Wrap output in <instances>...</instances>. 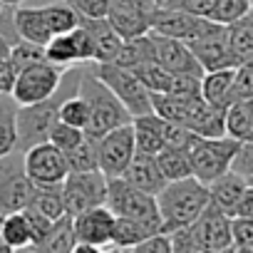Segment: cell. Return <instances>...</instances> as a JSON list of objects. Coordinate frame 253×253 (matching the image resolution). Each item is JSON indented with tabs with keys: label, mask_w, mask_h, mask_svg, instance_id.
Returning <instances> with one entry per match:
<instances>
[{
	"label": "cell",
	"mask_w": 253,
	"mask_h": 253,
	"mask_svg": "<svg viewBox=\"0 0 253 253\" xmlns=\"http://www.w3.org/2000/svg\"><path fill=\"white\" fill-rule=\"evenodd\" d=\"M209 204H211L209 184L199 181L196 176L169 181L157 194V206H159V216L164 223V233H174L179 228L196 223Z\"/></svg>",
	"instance_id": "cell-2"
},
{
	"label": "cell",
	"mask_w": 253,
	"mask_h": 253,
	"mask_svg": "<svg viewBox=\"0 0 253 253\" xmlns=\"http://www.w3.org/2000/svg\"><path fill=\"white\" fill-rule=\"evenodd\" d=\"M152 13L154 10H144L129 3H122V0H112L107 10V20L119 33L122 40H132V38H142L152 33Z\"/></svg>",
	"instance_id": "cell-17"
},
{
	"label": "cell",
	"mask_w": 253,
	"mask_h": 253,
	"mask_svg": "<svg viewBox=\"0 0 253 253\" xmlns=\"http://www.w3.org/2000/svg\"><path fill=\"white\" fill-rule=\"evenodd\" d=\"M80 94L87 99L89 109H92V122L89 129L84 132L92 139H102L104 134H109L117 126L132 124V114L122 104V99L92 72V70H82V80H80Z\"/></svg>",
	"instance_id": "cell-3"
},
{
	"label": "cell",
	"mask_w": 253,
	"mask_h": 253,
	"mask_svg": "<svg viewBox=\"0 0 253 253\" xmlns=\"http://www.w3.org/2000/svg\"><path fill=\"white\" fill-rule=\"evenodd\" d=\"M231 236H233V246L253 251V218L233 216L231 218Z\"/></svg>",
	"instance_id": "cell-47"
},
{
	"label": "cell",
	"mask_w": 253,
	"mask_h": 253,
	"mask_svg": "<svg viewBox=\"0 0 253 253\" xmlns=\"http://www.w3.org/2000/svg\"><path fill=\"white\" fill-rule=\"evenodd\" d=\"M92 72L122 99V104L129 109L132 117H142L154 112L152 107V92L137 80V75L126 67H119L114 62H94Z\"/></svg>",
	"instance_id": "cell-4"
},
{
	"label": "cell",
	"mask_w": 253,
	"mask_h": 253,
	"mask_svg": "<svg viewBox=\"0 0 253 253\" xmlns=\"http://www.w3.org/2000/svg\"><path fill=\"white\" fill-rule=\"evenodd\" d=\"M129 253H174V251H171V238H169V233H157V236H152V238L137 243Z\"/></svg>",
	"instance_id": "cell-49"
},
{
	"label": "cell",
	"mask_w": 253,
	"mask_h": 253,
	"mask_svg": "<svg viewBox=\"0 0 253 253\" xmlns=\"http://www.w3.org/2000/svg\"><path fill=\"white\" fill-rule=\"evenodd\" d=\"M248 104H251V114H253V99H248Z\"/></svg>",
	"instance_id": "cell-59"
},
{
	"label": "cell",
	"mask_w": 253,
	"mask_h": 253,
	"mask_svg": "<svg viewBox=\"0 0 253 253\" xmlns=\"http://www.w3.org/2000/svg\"><path fill=\"white\" fill-rule=\"evenodd\" d=\"M77 238H75V223L72 216H62L60 221L52 223V228L47 231L45 238H40L38 243H33L28 251L30 253H72Z\"/></svg>",
	"instance_id": "cell-27"
},
{
	"label": "cell",
	"mask_w": 253,
	"mask_h": 253,
	"mask_svg": "<svg viewBox=\"0 0 253 253\" xmlns=\"http://www.w3.org/2000/svg\"><path fill=\"white\" fill-rule=\"evenodd\" d=\"M102 253H126V251H124V248H119V246H112V243H109V246H104V248H102Z\"/></svg>",
	"instance_id": "cell-55"
},
{
	"label": "cell",
	"mask_w": 253,
	"mask_h": 253,
	"mask_svg": "<svg viewBox=\"0 0 253 253\" xmlns=\"http://www.w3.org/2000/svg\"><path fill=\"white\" fill-rule=\"evenodd\" d=\"M157 164L164 174L167 181H181L194 176V164H191V154L186 149H169L164 147L157 154Z\"/></svg>",
	"instance_id": "cell-30"
},
{
	"label": "cell",
	"mask_w": 253,
	"mask_h": 253,
	"mask_svg": "<svg viewBox=\"0 0 253 253\" xmlns=\"http://www.w3.org/2000/svg\"><path fill=\"white\" fill-rule=\"evenodd\" d=\"M236 216L253 218V184H248V189L243 191V196L238 201V209H236Z\"/></svg>",
	"instance_id": "cell-52"
},
{
	"label": "cell",
	"mask_w": 253,
	"mask_h": 253,
	"mask_svg": "<svg viewBox=\"0 0 253 253\" xmlns=\"http://www.w3.org/2000/svg\"><path fill=\"white\" fill-rule=\"evenodd\" d=\"M97 152H99V171L107 179H119L124 176L126 167L132 164L137 147H134V126L124 124L117 126L102 139H97Z\"/></svg>",
	"instance_id": "cell-12"
},
{
	"label": "cell",
	"mask_w": 253,
	"mask_h": 253,
	"mask_svg": "<svg viewBox=\"0 0 253 253\" xmlns=\"http://www.w3.org/2000/svg\"><path fill=\"white\" fill-rule=\"evenodd\" d=\"M45 57L47 62L62 67L65 72L80 65H89L97 62V52H94V42L89 38V33L77 25L72 33L65 35H55L47 45H45Z\"/></svg>",
	"instance_id": "cell-13"
},
{
	"label": "cell",
	"mask_w": 253,
	"mask_h": 253,
	"mask_svg": "<svg viewBox=\"0 0 253 253\" xmlns=\"http://www.w3.org/2000/svg\"><path fill=\"white\" fill-rule=\"evenodd\" d=\"M25 171L35 186H60L70 174V164L65 152H60L52 142H42L23 152Z\"/></svg>",
	"instance_id": "cell-11"
},
{
	"label": "cell",
	"mask_w": 253,
	"mask_h": 253,
	"mask_svg": "<svg viewBox=\"0 0 253 253\" xmlns=\"http://www.w3.org/2000/svg\"><path fill=\"white\" fill-rule=\"evenodd\" d=\"M87 134L82 132V129H77V126H70V124H65V122H55L52 124V129H50V137H47V142H52L60 152H72L82 139H84Z\"/></svg>",
	"instance_id": "cell-42"
},
{
	"label": "cell",
	"mask_w": 253,
	"mask_h": 253,
	"mask_svg": "<svg viewBox=\"0 0 253 253\" xmlns=\"http://www.w3.org/2000/svg\"><path fill=\"white\" fill-rule=\"evenodd\" d=\"M0 13H3V3H0Z\"/></svg>",
	"instance_id": "cell-61"
},
{
	"label": "cell",
	"mask_w": 253,
	"mask_h": 253,
	"mask_svg": "<svg viewBox=\"0 0 253 253\" xmlns=\"http://www.w3.org/2000/svg\"><path fill=\"white\" fill-rule=\"evenodd\" d=\"M80 25L89 33L92 42H94V52H97V62H114L119 47H122V38L119 33L109 25L107 18H97V20H82L80 18Z\"/></svg>",
	"instance_id": "cell-23"
},
{
	"label": "cell",
	"mask_w": 253,
	"mask_h": 253,
	"mask_svg": "<svg viewBox=\"0 0 253 253\" xmlns=\"http://www.w3.org/2000/svg\"><path fill=\"white\" fill-rule=\"evenodd\" d=\"M248 189V179L238 171H226L223 176H218L216 181L209 184V191H211V204H216L223 213H228L231 218L236 216V209H238V201L243 196V191Z\"/></svg>",
	"instance_id": "cell-21"
},
{
	"label": "cell",
	"mask_w": 253,
	"mask_h": 253,
	"mask_svg": "<svg viewBox=\"0 0 253 253\" xmlns=\"http://www.w3.org/2000/svg\"><path fill=\"white\" fill-rule=\"evenodd\" d=\"M65 80V70L42 60V62H35L25 70L18 72V80H15V87H13V99L25 107V104H38V102H45L50 99L60 84Z\"/></svg>",
	"instance_id": "cell-8"
},
{
	"label": "cell",
	"mask_w": 253,
	"mask_h": 253,
	"mask_svg": "<svg viewBox=\"0 0 253 253\" xmlns=\"http://www.w3.org/2000/svg\"><path fill=\"white\" fill-rule=\"evenodd\" d=\"M60 122L70 124V126H77V129L87 132L89 129V122H92V109L87 104V99L77 92L72 97H67L62 104H60Z\"/></svg>",
	"instance_id": "cell-37"
},
{
	"label": "cell",
	"mask_w": 253,
	"mask_h": 253,
	"mask_svg": "<svg viewBox=\"0 0 253 253\" xmlns=\"http://www.w3.org/2000/svg\"><path fill=\"white\" fill-rule=\"evenodd\" d=\"M216 3L218 0H169V3H164V5L176 8V10H186V13L199 15V18H211Z\"/></svg>",
	"instance_id": "cell-48"
},
{
	"label": "cell",
	"mask_w": 253,
	"mask_h": 253,
	"mask_svg": "<svg viewBox=\"0 0 253 253\" xmlns=\"http://www.w3.org/2000/svg\"><path fill=\"white\" fill-rule=\"evenodd\" d=\"M162 137H164V147H169V149H186V152H191V147L201 139L199 134H194L189 129V126L174 124V122H167V119H164Z\"/></svg>",
	"instance_id": "cell-41"
},
{
	"label": "cell",
	"mask_w": 253,
	"mask_h": 253,
	"mask_svg": "<svg viewBox=\"0 0 253 253\" xmlns=\"http://www.w3.org/2000/svg\"><path fill=\"white\" fill-rule=\"evenodd\" d=\"M15 112H18V102L10 94H0V159L18 149Z\"/></svg>",
	"instance_id": "cell-33"
},
{
	"label": "cell",
	"mask_w": 253,
	"mask_h": 253,
	"mask_svg": "<svg viewBox=\"0 0 253 253\" xmlns=\"http://www.w3.org/2000/svg\"><path fill=\"white\" fill-rule=\"evenodd\" d=\"M251 5H253L251 0H218L209 20H213L218 25H231V23L241 20L243 15H248Z\"/></svg>",
	"instance_id": "cell-40"
},
{
	"label": "cell",
	"mask_w": 253,
	"mask_h": 253,
	"mask_svg": "<svg viewBox=\"0 0 253 253\" xmlns=\"http://www.w3.org/2000/svg\"><path fill=\"white\" fill-rule=\"evenodd\" d=\"M251 253H253V251H251Z\"/></svg>",
	"instance_id": "cell-63"
},
{
	"label": "cell",
	"mask_w": 253,
	"mask_h": 253,
	"mask_svg": "<svg viewBox=\"0 0 253 253\" xmlns=\"http://www.w3.org/2000/svg\"><path fill=\"white\" fill-rule=\"evenodd\" d=\"M62 3H67L82 20H97V18H107L112 0H62Z\"/></svg>",
	"instance_id": "cell-45"
},
{
	"label": "cell",
	"mask_w": 253,
	"mask_h": 253,
	"mask_svg": "<svg viewBox=\"0 0 253 253\" xmlns=\"http://www.w3.org/2000/svg\"><path fill=\"white\" fill-rule=\"evenodd\" d=\"M189 129L204 139H213V137H223L226 134V112L211 107L206 99H201L191 114Z\"/></svg>",
	"instance_id": "cell-28"
},
{
	"label": "cell",
	"mask_w": 253,
	"mask_h": 253,
	"mask_svg": "<svg viewBox=\"0 0 253 253\" xmlns=\"http://www.w3.org/2000/svg\"><path fill=\"white\" fill-rule=\"evenodd\" d=\"M80 80H82V70H75L72 67V70L65 72V80H62L60 89L50 99L38 102V104H25V107L18 104V112H15L18 152H28L30 147L47 142L52 124L60 119V104L67 97H72V94L80 92Z\"/></svg>",
	"instance_id": "cell-1"
},
{
	"label": "cell",
	"mask_w": 253,
	"mask_h": 253,
	"mask_svg": "<svg viewBox=\"0 0 253 253\" xmlns=\"http://www.w3.org/2000/svg\"><path fill=\"white\" fill-rule=\"evenodd\" d=\"M189 50L194 52V57L199 60V65L204 67V72H213V70H228V67H238L241 60L233 55L231 45H228V35H226V25H218L211 20V25L194 40L186 42Z\"/></svg>",
	"instance_id": "cell-10"
},
{
	"label": "cell",
	"mask_w": 253,
	"mask_h": 253,
	"mask_svg": "<svg viewBox=\"0 0 253 253\" xmlns=\"http://www.w3.org/2000/svg\"><path fill=\"white\" fill-rule=\"evenodd\" d=\"M251 13H253V5H251Z\"/></svg>",
	"instance_id": "cell-62"
},
{
	"label": "cell",
	"mask_w": 253,
	"mask_h": 253,
	"mask_svg": "<svg viewBox=\"0 0 253 253\" xmlns=\"http://www.w3.org/2000/svg\"><path fill=\"white\" fill-rule=\"evenodd\" d=\"M154 3H157V5H164V3H169V0H154Z\"/></svg>",
	"instance_id": "cell-58"
},
{
	"label": "cell",
	"mask_w": 253,
	"mask_h": 253,
	"mask_svg": "<svg viewBox=\"0 0 253 253\" xmlns=\"http://www.w3.org/2000/svg\"><path fill=\"white\" fill-rule=\"evenodd\" d=\"M42 60H47L42 45L20 40V42H15V45L10 47V62H13V67H15L18 72L25 70V67H30V65H35V62H42Z\"/></svg>",
	"instance_id": "cell-43"
},
{
	"label": "cell",
	"mask_w": 253,
	"mask_h": 253,
	"mask_svg": "<svg viewBox=\"0 0 253 253\" xmlns=\"http://www.w3.org/2000/svg\"><path fill=\"white\" fill-rule=\"evenodd\" d=\"M169 238H171V251L174 253H211L209 246L199 238L194 223L186 226V228H179V231L169 233Z\"/></svg>",
	"instance_id": "cell-44"
},
{
	"label": "cell",
	"mask_w": 253,
	"mask_h": 253,
	"mask_svg": "<svg viewBox=\"0 0 253 253\" xmlns=\"http://www.w3.org/2000/svg\"><path fill=\"white\" fill-rule=\"evenodd\" d=\"M13 18H15V30H18L20 40H28V42H35L42 47L52 40L50 28L42 15V8H20L18 5L13 10Z\"/></svg>",
	"instance_id": "cell-26"
},
{
	"label": "cell",
	"mask_w": 253,
	"mask_h": 253,
	"mask_svg": "<svg viewBox=\"0 0 253 253\" xmlns=\"http://www.w3.org/2000/svg\"><path fill=\"white\" fill-rule=\"evenodd\" d=\"M18 80V70L13 67L10 60H0V94H13Z\"/></svg>",
	"instance_id": "cell-51"
},
{
	"label": "cell",
	"mask_w": 253,
	"mask_h": 253,
	"mask_svg": "<svg viewBox=\"0 0 253 253\" xmlns=\"http://www.w3.org/2000/svg\"><path fill=\"white\" fill-rule=\"evenodd\" d=\"M199 238L209 246L211 253H218L228 246H233V236H231V216L223 213L216 204H209L204 209V213L199 216V221L194 223Z\"/></svg>",
	"instance_id": "cell-18"
},
{
	"label": "cell",
	"mask_w": 253,
	"mask_h": 253,
	"mask_svg": "<svg viewBox=\"0 0 253 253\" xmlns=\"http://www.w3.org/2000/svg\"><path fill=\"white\" fill-rule=\"evenodd\" d=\"M226 35H228V45H231L233 55L241 60V65L253 60V13L226 25Z\"/></svg>",
	"instance_id": "cell-31"
},
{
	"label": "cell",
	"mask_w": 253,
	"mask_h": 253,
	"mask_svg": "<svg viewBox=\"0 0 253 253\" xmlns=\"http://www.w3.org/2000/svg\"><path fill=\"white\" fill-rule=\"evenodd\" d=\"M70 171H97L99 169V152H97V139L84 137L72 152L65 154Z\"/></svg>",
	"instance_id": "cell-39"
},
{
	"label": "cell",
	"mask_w": 253,
	"mask_h": 253,
	"mask_svg": "<svg viewBox=\"0 0 253 253\" xmlns=\"http://www.w3.org/2000/svg\"><path fill=\"white\" fill-rule=\"evenodd\" d=\"M107 176L97 171H70L62 184V199L70 216H77L87 209L102 206L107 201Z\"/></svg>",
	"instance_id": "cell-9"
},
{
	"label": "cell",
	"mask_w": 253,
	"mask_h": 253,
	"mask_svg": "<svg viewBox=\"0 0 253 253\" xmlns=\"http://www.w3.org/2000/svg\"><path fill=\"white\" fill-rule=\"evenodd\" d=\"M3 5H13V8H18L20 3H25V0H0Z\"/></svg>",
	"instance_id": "cell-56"
},
{
	"label": "cell",
	"mask_w": 253,
	"mask_h": 253,
	"mask_svg": "<svg viewBox=\"0 0 253 253\" xmlns=\"http://www.w3.org/2000/svg\"><path fill=\"white\" fill-rule=\"evenodd\" d=\"M233 97H236V102L253 99V60L238 65L236 82H233Z\"/></svg>",
	"instance_id": "cell-46"
},
{
	"label": "cell",
	"mask_w": 253,
	"mask_h": 253,
	"mask_svg": "<svg viewBox=\"0 0 253 253\" xmlns=\"http://www.w3.org/2000/svg\"><path fill=\"white\" fill-rule=\"evenodd\" d=\"M149 35H152V42H154V62L157 65H162L171 75L204 77V67L199 65V60L194 57V52L189 50V45L184 40L164 38V35H157V33H149Z\"/></svg>",
	"instance_id": "cell-15"
},
{
	"label": "cell",
	"mask_w": 253,
	"mask_h": 253,
	"mask_svg": "<svg viewBox=\"0 0 253 253\" xmlns=\"http://www.w3.org/2000/svg\"><path fill=\"white\" fill-rule=\"evenodd\" d=\"M241 142L223 134V137H213V139H199L191 147V164H194V176L204 184L216 181L218 176H223L226 171H231L233 157L238 154Z\"/></svg>",
	"instance_id": "cell-6"
},
{
	"label": "cell",
	"mask_w": 253,
	"mask_h": 253,
	"mask_svg": "<svg viewBox=\"0 0 253 253\" xmlns=\"http://www.w3.org/2000/svg\"><path fill=\"white\" fill-rule=\"evenodd\" d=\"M236 70L238 67H228V70H213V72H204L201 77V97L216 107V109H228L236 97H233V82H236Z\"/></svg>",
	"instance_id": "cell-20"
},
{
	"label": "cell",
	"mask_w": 253,
	"mask_h": 253,
	"mask_svg": "<svg viewBox=\"0 0 253 253\" xmlns=\"http://www.w3.org/2000/svg\"><path fill=\"white\" fill-rule=\"evenodd\" d=\"M42 15H45V23L50 28V35H65V33H72L77 25H80V15L67 5L62 0H55V3H47L42 5Z\"/></svg>",
	"instance_id": "cell-36"
},
{
	"label": "cell",
	"mask_w": 253,
	"mask_h": 253,
	"mask_svg": "<svg viewBox=\"0 0 253 253\" xmlns=\"http://www.w3.org/2000/svg\"><path fill=\"white\" fill-rule=\"evenodd\" d=\"M75 223V238L77 243H92V246H109L112 243V228H114V213L107 204L87 209L77 216H72Z\"/></svg>",
	"instance_id": "cell-16"
},
{
	"label": "cell",
	"mask_w": 253,
	"mask_h": 253,
	"mask_svg": "<svg viewBox=\"0 0 253 253\" xmlns=\"http://www.w3.org/2000/svg\"><path fill=\"white\" fill-rule=\"evenodd\" d=\"M144 62H154V42H152V35H142V38H132V40H124L117 57H114V65L119 67H126V70H134Z\"/></svg>",
	"instance_id": "cell-29"
},
{
	"label": "cell",
	"mask_w": 253,
	"mask_h": 253,
	"mask_svg": "<svg viewBox=\"0 0 253 253\" xmlns=\"http://www.w3.org/2000/svg\"><path fill=\"white\" fill-rule=\"evenodd\" d=\"M164 233V228L159 223H149V221H137V218H124V216H114V228H112V246L119 248H134L137 243Z\"/></svg>",
	"instance_id": "cell-24"
},
{
	"label": "cell",
	"mask_w": 253,
	"mask_h": 253,
	"mask_svg": "<svg viewBox=\"0 0 253 253\" xmlns=\"http://www.w3.org/2000/svg\"><path fill=\"white\" fill-rule=\"evenodd\" d=\"M248 184H253V176H251V179H248Z\"/></svg>",
	"instance_id": "cell-60"
},
{
	"label": "cell",
	"mask_w": 253,
	"mask_h": 253,
	"mask_svg": "<svg viewBox=\"0 0 253 253\" xmlns=\"http://www.w3.org/2000/svg\"><path fill=\"white\" fill-rule=\"evenodd\" d=\"M35 184L25 171L23 152H10L0 159V213L8 216L23 211L33 199Z\"/></svg>",
	"instance_id": "cell-7"
},
{
	"label": "cell",
	"mask_w": 253,
	"mask_h": 253,
	"mask_svg": "<svg viewBox=\"0 0 253 253\" xmlns=\"http://www.w3.org/2000/svg\"><path fill=\"white\" fill-rule=\"evenodd\" d=\"M28 206L35 209L38 213L47 216L50 221H60L62 216H67L65 199H62V184L60 186H35Z\"/></svg>",
	"instance_id": "cell-32"
},
{
	"label": "cell",
	"mask_w": 253,
	"mask_h": 253,
	"mask_svg": "<svg viewBox=\"0 0 253 253\" xmlns=\"http://www.w3.org/2000/svg\"><path fill=\"white\" fill-rule=\"evenodd\" d=\"M0 231H3V213H0ZM0 241H3V236H0Z\"/></svg>",
	"instance_id": "cell-57"
},
{
	"label": "cell",
	"mask_w": 253,
	"mask_h": 253,
	"mask_svg": "<svg viewBox=\"0 0 253 253\" xmlns=\"http://www.w3.org/2000/svg\"><path fill=\"white\" fill-rule=\"evenodd\" d=\"M0 236H3V243L13 251H23V248L33 246V228L23 211L3 216V231H0Z\"/></svg>",
	"instance_id": "cell-34"
},
{
	"label": "cell",
	"mask_w": 253,
	"mask_h": 253,
	"mask_svg": "<svg viewBox=\"0 0 253 253\" xmlns=\"http://www.w3.org/2000/svg\"><path fill=\"white\" fill-rule=\"evenodd\" d=\"M122 179H126L132 186H137V189H142V191H147L152 196H157L169 184L164 179L159 164H157V157H149V154H134L132 164L126 167Z\"/></svg>",
	"instance_id": "cell-19"
},
{
	"label": "cell",
	"mask_w": 253,
	"mask_h": 253,
	"mask_svg": "<svg viewBox=\"0 0 253 253\" xmlns=\"http://www.w3.org/2000/svg\"><path fill=\"white\" fill-rule=\"evenodd\" d=\"M72 253H102L99 246H92V243H75Z\"/></svg>",
	"instance_id": "cell-53"
},
{
	"label": "cell",
	"mask_w": 253,
	"mask_h": 253,
	"mask_svg": "<svg viewBox=\"0 0 253 253\" xmlns=\"http://www.w3.org/2000/svg\"><path fill=\"white\" fill-rule=\"evenodd\" d=\"M132 126H134V147H137V154L157 157L164 149V137H162L164 119L157 112L134 117L132 119Z\"/></svg>",
	"instance_id": "cell-22"
},
{
	"label": "cell",
	"mask_w": 253,
	"mask_h": 253,
	"mask_svg": "<svg viewBox=\"0 0 253 253\" xmlns=\"http://www.w3.org/2000/svg\"><path fill=\"white\" fill-rule=\"evenodd\" d=\"M209 25H211L209 18H199L186 10H176V8H167V5H157L152 13V33L174 38V40H184V42L199 38Z\"/></svg>",
	"instance_id": "cell-14"
},
{
	"label": "cell",
	"mask_w": 253,
	"mask_h": 253,
	"mask_svg": "<svg viewBox=\"0 0 253 253\" xmlns=\"http://www.w3.org/2000/svg\"><path fill=\"white\" fill-rule=\"evenodd\" d=\"M10 42L5 40V35L3 33H0V60H10Z\"/></svg>",
	"instance_id": "cell-54"
},
{
	"label": "cell",
	"mask_w": 253,
	"mask_h": 253,
	"mask_svg": "<svg viewBox=\"0 0 253 253\" xmlns=\"http://www.w3.org/2000/svg\"><path fill=\"white\" fill-rule=\"evenodd\" d=\"M137 75V80L152 92V94H162V92H169L171 89V82H174V75L169 70H164L162 65L157 62H144L139 67L132 70Z\"/></svg>",
	"instance_id": "cell-38"
},
{
	"label": "cell",
	"mask_w": 253,
	"mask_h": 253,
	"mask_svg": "<svg viewBox=\"0 0 253 253\" xmlns=\"http://www.w3.org/2000/svg\"><path fill=\"white\" fill-rule=\"evenodd\" d=\"M204 97H179V94H171V92H162V94H152V107L154 112L167 119V122H174V124H184L189 126L191 122V114L196 109V104L201 102Z\"/></svg>",
	"instance_id": "cell-25"
},
{
	"label": "cell",
	"mask_w": 253,
	"mask_h": 253,
	"mask_svg": "<svg viewBox=\"0 0 253 253\" xmlns=\"http://www.w3.org/2000/svg\"><path fill=\"white\" fill-rule=\"evenodd\" d=\"M231 169L238 171V174H243L246 179L253 176V139H251V142H241V149H238V154L233 157Z\"/></svg>",
	"instance_id": "cell-50"
},
{
	"label": "cell",
	"mask_w": 253,
	"mask_h": 253,
	"mask_svg": "<svg viewBox=\"0 0 253 253\" xmlns=\"http://www.w3.org/2000/svg\"><path fill=\"white\" fill-rule=\"evenodd\" d=\"M226 134L238 142L253 139V114L248 102H233L226 109Z\"/></svg>",
	"instance_id": "cell-35"
},
{
	"label": "cell",
	"mask_w": 253,
	"mask_h": 253,
	"mask_svg": "<svg viewBox=\"0 0 253 253\" xmlns=\"http://www.w3.org/2000/svg\"><path fill=\"white\" fill-rule=\"evenodd\" d=\"M109 211L114 216H124V218H137V221H149V223H162L159 216V206H157V196L132 186L126 179H109L107 181V201Z\"/></svg>",
	"instance_id": "cell-5"
}]
</instances>
